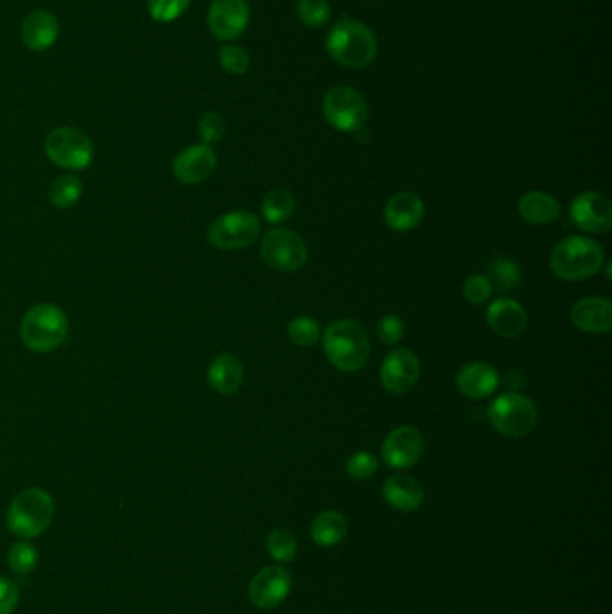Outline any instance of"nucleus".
Here are the masks:
<instances>
[{
  "instance_id": "7c9ffc66",
  "label": "nucleus",
  "mask_w": 612,
  "mask_h": 614,
  "mask_svg": "<svg viewBox=\"0 0 612 614\" xmlns=\"http://www.w3.org/2000/svg\"><path fill=\"white\" fill-rule=\"evenodd\" d=\"M297 15L307 27H322L331 18L327 0H298Z\"/></svg>"
},
{
  "instance_id": "2eb2a0df",
  "label": "nucleus",
  "mask_w": 612,
  "mask_h": 614,
  "mask_svg": "<svg viewBox=\"0 0 612 614\" xmlns=\"http://www.w3.org/2000/svg\"><path fill=\"white\" fill-rule=\"evenodd\" d=\"M424 451V439L417 428L401 426L383 442V458L392 469H408L419 462Z\"/></svg>"
},
{
  "instance_id": "4c0bfd02",
  "label": "nucleus",
  "mask_w": 612,
  "mask_h": 614,
  "mask_svg": "<svg viewBox=\"0 0 612 614\" xmlns=\"http://www.w3.org/2000/svg\"><path fill=\"white\" fill-rule=\"evenodd\" d=\"M377 336L386 345H395L401 342L404 336L403 320L399 316L386 315L377 324Z\"/></svg>"
},
{
  "instance_id": "7ed1b4c3",
  "label": "nucleus",
  "mask_w": 612,
  "mask_h": 614,
  "mask_svg": "<svg viewBox=\"0 0 612 614\" xmlns=\"http://www.w3.org/2000/svg\"><path fill=\"white\" fill-rule=\"evenodd\" d=\"M69 336V318L62 307L36 304L20 324V338L29 351L53 352Z\"/></svg>"
},
{
  "instance_id": "9b49d317",
  "label": "nucleus",
  "mask_w": 612,
  "mask_h": 614,
  "mask_svg": "<svg viewBox=\"0 0 612 614\" xmlns=\"http://www.w3.org/2000/svg\"><path fill=\"white\" fill-rule=\"evenodd\" d=\"M207 24L218 40H237L250 24V6L246 0H214L210 4Z\"/></svg>"
},
{
  "instance_id": "5701e85b",
  "label": "nucleus",
  "mask_w": 612,
  "mask_h": 614,
  "mask_svg": "<svg viewBox=\"0 0 612 614\" xmlns=\"http://www.w3.org/2000/svg\"><path fill=\"white\" fill-rule=\"evenodd\" d=\"M383 498L390 507L401 512L419 509L424 501V489L408 474H395L383 485Z\"/></svg>"
},
{
  "instance_id": "bb28decb",
  "label": "nucleus",
  "mask_w": 612,
  "mask_h": 614,
  "mask_svg": "<svg viewBox=\"0 0 612 614\" xmlns=\"http://www.w3.org/2000/svg\"><path fill=\"white\" fill-rule=\"evenodd\" d=\"M261 209H263L264 220L268 223H282L293 216L295 198L286 189H275L264 196Z\"/></svg>"
},
{
  "instance_id": "9d476101",
  "label": "nucleus",
  "mask_w": 612,
  "mask_h": 614,
  "mask_svg": "<svg viewBox=\"0 0 612 614\" xmlns=\"http://www.w3.org/2000/svg\"><path fill=\"white\" fill-rule=\"evenodd\" d=\"M264 263L279 272H297L307 263L304 239L289 229H273L261 245Z\"/></svg>"
},
{
  "instance_id": "c9c22d12",
  "label": "nucleus",
  "mask_w": 612,
  "mask_h": 614,
  "mask_svg": "<svg viewBox=\"0 0 612 614\" xmlns=\"http://www.w3.org/2000/svg\"><path fill=\"white\" fill-rule=\"evenodd\" d=\"M198 133H200V139L203 144H216V142L223 139L225 135V121L221 115L216 112H207L200 117L198 121Z\"/></svg>"
},
{
  "instance_id": "f8f14e48",
  "label": "nucleus",
  "mask_w": 612,
  "mask_h": 614,
  "mask_svg": "<svg viewBox=\"0 0 612 614\" xmlns=\"http://www.w3.org/2000/svg\"><path fill=\"white\" fill-rule=\"evenodd\" d=\"M569 216L578 229L589 234H605L612 227L611 202L595 191L578 194L569 207Z\"/></svg>"
},
{
  "instance_id": "c756f323",
  "label": "nucleus",
  "mask_w": 612,
  "mask_h": 614,
  "mask_svg": "<svg viewBox=\"0 0 612 614\" xmlns=\"http://www.w3.org/2000/svg\"><path fill=\"white\" fill-rule=\"evenodd\" d=\"M288 334L298 347H311L320 338V325L311 316H298L289 322Z\"/></svg>"
},
{
  "instance_id": "2f4dec72",
  "label": "nucleus",
  "mask_w": 612,
  "mask_h": 614,
  "mask_svg": "<svg viewBox=\"0 0 612 614\" xmlns=\"http://www.w3.org/2000/svg\"><path fill=\"white\" fill-rule=\"evenodd\" d=\"M9 566L15 573L26 575L35 570L36 562H38V550L27 541H20L11 546L8 555Z\"/></svg>"
},
{
  "instance_id": "c85d7f7f",
  "label": "nucleus",
  "mask_w": 612,
  "mask_h": 614,
  "mask_svg": "<svg viewBox=\"0 0 612 614\" xmlns=\"http://www.w3.org/2000/svg\"><path fill=\"white\" fill-rule=\"evenodd\" d=\"M266 550L275 561L291 562L297 555V539L286 528H275L266 537Z\"/></svg>"
},
{
  "instance_id": "393cba45",
  "label": "nucleus",
  "mask_w": 612,
  "mask_h": 614,
  "mask_svg": "<svg viewBox=\"0 0 612 614\" xmlns=\"http://www.w3.org/2000/svg\"><path fill=\"white\" fill-rule=\"evenodd\" d=\"M347 530H349V523L345 516L336 510H327V512L318 514L313 521L311 537L318 546L333 548L345 539Z\"/></svg>"
},
{
  "instance_id": "6e6552de",
  "label": "nucleus",
  "mask_w": 612,
  "mask_h": 614,
  "mask_svg": "<svg viewBox=\"0 0 612 614\" xmlns=\"http://www.w3.org/2000/svg\"><path fill=\"white\" fill-rule=\"evenodd\" d=\"M261 234V221L254 212L236 211L219 216L210 223L207 239L218 250L234 252L254 245Z\"/></svg>"
},
{
  "instance_id": "f3484780",
  "label": "nucleus",
  "mask_w": 612,
  "mask_h": 614,
  "mask_svg": "<svg viewBox=\"0 0 612 614\" xmlns=\"http://www.w3.org/2000/svg\"><path fill=\"white\" fill-rule=\"evenodd\" d=\"M487 322L490 329L501 338H517L528 327V315L517 300L503 297L490 304Z\"/></svg>"
},
{
  "instance_id": "58836bf2",
  "label": "nucleus",
  "mask_w": 612,
  "mask_h": 614,
  "mask_svg": "<svg viewBox=\"0 0 612 614\" xmlns=\"http://www.w3.org/2000/svg\"><path fill=\"white\" fill-rule=\"evenodd\" d=\"M18 593L17 584L6 579V577H0V614H11L18 606Z\"/></svg>"
},
{
  "instance_id": "a211bd4d",
  "label": "nucleus",
  "mask_w": 612,
  "mask_h": 614,
  "mask_svg": "<svg viewBox=\"0 0 612 614\" xmlns=\"http://www.w3.org/2000/svg\"><path fill=\"white\" fill-rule=\"evenodd\" d=\"M60 35V24L53 13L45 9H36L29 13L22 22V40L27 49L44 53L51 49Z\"/></svg>"
},
{
  "instance_id": "ddd939ff",
  "label": "nucleus",
  "mask_w": 612,
  "mask_h": 614,
  "mask_svg": "<svg viewBox=\"0 0 612 614\" xmlns=\"http://www.w3.org/2000/svg\"><path fill=\"white\" fill-rule=\"evenodd\" d=\"M420 376L419 358L408 349H395L386 356L381 367V383L390 394H406L417 385Z\"/></svg>"
},
{
  "instance_id": "b1692460",
  "label": "nucleus",
  "mask_w": 612,
  "mask_h": 614,
  "mask_svg": "<svg viewBox=\"0 0 612 614\" xmlns=\"http://www.w3.org/2000/svg\"><path fill=\"white\" fill-rule=\"evenodd\" d=\"M519 214L530 225H548L559 220L560 203L548 193L532 191L519 200Z\"/></svg>"
},
{
  "instance_id": "72a5a7b5",
  "label": "nucleus",
  "mask_w": 612,
  "mask_h": 614,
  "mask_svg": "<svg viewBox=\"0 0 612 614\" xmlns=\"http://www.w3.org/2000/svg\"><path fill=\"white\" fill-rule=\"evenodd\" d=\"M219 63L223 71L234 76H241L250 69V54L237 45H223L219 49Z\"/></svg>"
},
{
  "instance_id": "ea45409f",
  "label": "nucleus",
  "mask_w": 612,
  "mask_h": 614,
  "mask_svg": "<svg viewBox=\"0 0 612 614\" xmlns=\"http://www.w3.org/2000/svg\"><path fill=\"white\" fill-rule=\"evenodd\" d=\"M505 385L508 388H512V392L514 390H519V388H523L526 385L525 376L521 374V372H517V370H512V372H508L507 379H505Z\"/></svg>"
},
{
  "instance_id": "20e7f679",
  "label": "nucleus",
  "mask_w": 612,
  "mask_h": 614,
  "mask_svg": "<svg viewBox=\"0 0 612 614\" xmlns=\"http://www.w3.org/2000/svg\"><path fill=\"white\" fill-rule=\"evenodd\" d=\"M53 496L44 489L31 487L18 492L8 509V528L22 539H35L51 527L54 518Z\"/></svg>"
},
{
  "instance_id": "423d86ee",
  "label": "nucleus",
  "mask_w": 612,
  "mask_h": 614,
  "mask_svg": "<svg viewBox=\"0 0 612 614\" xmlns=\"http://www.w3.org/2000/svg\"><path fill=\"white\" fill-rule=\"evenodd\" d=\"M537 419L539 412L535 404L525 395L516 392L499 395L489 406L492 428L510 439H521L532 433L537 426Z\"/></svg>"
},
{
  "instance_id": "a878e982",
  "label": "nucleus",
  "mask_w": 612,
  "mask_h": 614,
  "mask_svg": "<svg viewBox=\"0 0 612 614\" xmlns=\"http://www.w3.org/2000/svg\"><path fill=\"white\" fill-rule=\"evenodd\" d=\"M83 194V182L78 176L62 175L54 178L53 184L49 187V200L56 209H70L78 203Z\"/></svg>"
},
{
  "instance_id": "e433bc0d",
  "label": "nucleus",
  "mask_w": 612,
  "mask_h": 614,
  "mask_svg": "<svg viewBox=\"0 0 612 614\" xmlns=\"http://www.w3.org/2000/svg\"><path fill=\"white\" fill-rule=\"evenodd\" d=\"M492 295L489 279L483 275H471L464 284V297L473 306H483Z\"/></svg>"
},
{
  "instance_id": "0eeeda50",
  "label": "nucleus",
  "mask_w": 612,
  "mask_h": 614,
  "mask_svg": "<svg viewBox=\"0 0 612 614\" xmlns=\"http://www.w3.org/2000/svg\"><path fill=\"white\" fill-rule=\"evenodd\" d=\"M45 153L58 167L83 171L94 160V142L79 128L60 126L47 135Z\"/></svg>"
},
{
  "instance_id": "f03ea898",
  "label": "nucleus",
  "mask_w": 612,
  "mask_h": 614,
  "mask_svg": "<svg viewBox=\"0 0 612 614\" xmlns=\"http://www.w3.org/2000/svg\"><path fill=\"white\" fill-rule=\"evenodd\" d=\"M327 51L343 67L363 69L376 60V36L361 22L343 20L327 36Z\"/></svg>"
},
{
  "instance_id": "1a4fd4ad",
  "label": "nucleus",
  "mask_w": 612,
  "mask_h": 614,
  "mask_svg": "<svg viewBox=\"0 0 612 614\" xmlns=\"http://www.w3.org/2000/svg\"><path fill=\"white\" fill-rule=\"evenodd\" d=\"M324 115L327 123L340 132H358L367 121V101L358 90L333 87L324 97Z\"/></svg>"
},
{
  "instance_id": "f257e3e1",
  "label": "nucleus",
  "mask_w": 612,
  "mask_h": 614,
  "mask_svg": "<svg viewBox=\"0 0 612 614\" xmlns=\"http://www.w3.org/2000/svg\"><path fill=\"white\" fill-rule=\"evenodd\" d=\"M604 248L591 237L569 236L555 245L550 255L551 272L562 281H584L600 272Z\"/></svg>"
},
{
  "instance_id": "6ab92c4d",
  "label": "nucleus",
  "mask_w": 612,
  "mask_h": 614,
  "mask_svg": "<svg viewBox=\"0 0 612 614\" xmlns=\"http://www.w3.org/2000/svg\"><path fill=\"white\" fill-rule=\"evenodd\" d=\"M571 322L586 333H609L612 329L611 300L604 297H586L571 309Z\"/></svg>"
},
{
  "instance_id": "4be33fe9",
  "label": "nucleus",
  "mask_w": 612,
  "mask_h": 614,
  "mask_svg": "<svg viewBox=\"0 0 612 614\" xmlns=\"http://www.w3.org/2000/svg\"><path fill=\"white\" fill-rule=\"evenodd\" d=\"M245 370L241 361L232 354H219L214 358L207 370V381L214 392L221 395L236 394L243 385Z\"/></svg>"
},
{
  "instance_id": "f704fd0d",
  "label": "nucleus",
  "mask_w": 612,
  "mask_h": 614,
  "mask_svg": "<svg viewBox=\"0 0 612 614\" xmlns=\"http://www.w3.org/2000/svg\"><path fill=\"white\" fill-rule=\"evenodd\" d=\"M377 467H379V460L372 453L361 451V453H356L349 458L347 473H349L350 478L363 482V480H368L376 474Z\"/></svg>"
},
{
  "instance_id": "39448f33",
  "label": "nucleus",
  "mask_w": 612,
  "mask_h": 614,
  "mask_svg": "<svg viewBox=\"0 0 612 614\" xmlns=\"http://www.w3.org/2000/svg\"><path fill=\"white\" fill-rule=\"evenodd\" d=\"M325 356L336 369L356 372L363 369L370 356V342L365 329L354 320H336L324 336Z\"/></svg>"
},
{
  "instance_id": "cd10ccee",
  "label": "nucleus",
  "mask_w": 612,
  "mask_h": 614,
  "mask_svg": "<svg viewBox=\"0 0 612 614\" xmlns=\"http://www.w3.org/2000/svg\"><path fill=\"white\" fill-rule=\"evenodd\" d=\"M489 279L490 286L496 290L507 291L516 290L521 282V268L510 259H494L489 264Z\"/></svg>"
},
{
  "instance_id": "412c9836",
  "label": "nucleus",
  "mask_w": 612,
  "mask_h": 614,
  "mask_svg": "<svg viewBox=\"0 0 612 614\" xmlns=\"http://www.w3.org/2000/svg\"><path fill=\"white\" fill-rule=\"evenodd\" d=\"M424 218V203L415 193H397L386 203L385 221L397 232L415 229Z\"/></svg>"
},
{
  "instance_id": "4468645a",
  "label": "nucleus",
  "mask_w": 612,
  "mask_h": 614,
  "mask_svg": "<svg viewBox=\"0 0 612 614\" xmlns=\"http://www.w3.org/2000/svg\"><path fill=\"white\" fill-rule=\"evenodd\" d=\"M291 591V575L279 566H268L255 575L248 595L255 607L273 609L280 606Z\"/></svg>"
},
{
  "instance_id": "aec40b11",
  "label": "nucleus",
  "mask_w": 612,
  "mask_h": 614,
  "mask_svg": "<svg viewBox=\"0 0 612 614\" xmlns=\"http://www.w3.org/2000/svg\"><path fill=\"white\" fill-rule=\"evenodd\" d=\"M458 390L471 399H485L496 392L499 386L498 370L489 363H469L458 372L456 378Z\"/></svg>"
},
{
  "instance_id": "473e14b6",
  "label": "nucleus",
  "mask_w": 612,
  "mask_h": 614,
  "mask_svg": "<svg viewBox=\"0 0 612 614\" xmlns=\"http://www.w3.org/2000/svg\"><path fill=\"white\" fill-rule=\"evenodd\" d=\"M189 6L191 0H148L149 15L162 24L182 17Z\"/></svg>"
},
{
  "instance_id": "dca6fc26",
  "label": "nucleus",
  "mask_w": 612,
  "mask_h": 614,
  "mask_svg": "<svg viewBox=\"0 0 612 614\" xmlns=\"http://www.w3.org/2000/svg\"><path fill=\"white\" fill-rule=\"evenodd\" d=\"M218 166V157L207 144H198L180 151L173 160V175L187 185L202 184Z\"/></svg>"
}]
</instances>
